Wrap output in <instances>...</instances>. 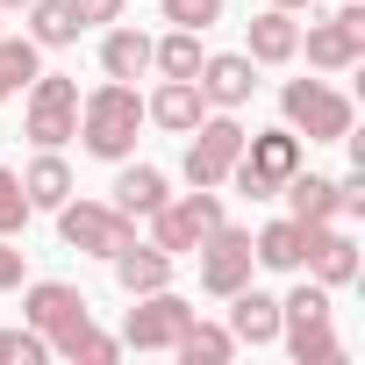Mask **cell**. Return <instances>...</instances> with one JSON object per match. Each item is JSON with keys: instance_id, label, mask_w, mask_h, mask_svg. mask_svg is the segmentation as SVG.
<instances>
[{"instance_id": "obj_1", "label": "cell", "mask_w": 365, "mask_h": 365, "mask_svg": "<svg viewBox=\"0 0 365 365\" xmlns=\"http://www.w3.org/2000/svg\"><path fill=\"white\" fill-rule=\"evenodd\" d=\"M136 129H143V101H136L129 79H108V86H93L79 101V136H86L93 158H129Z\"/></svg>"}, {"instance_id": "obj_2", "label": "cell", "mask_w": 365, "mask_h": 365, "mask_svg": "<svg viewBox=\"0 0 365 365\" xmlns=\"http://www.w3.org/2000/svg\"><path fill=\"white\" fill-rule=\"evenodd\" d=\"M301 172V136L294 129H265V136H244V150H237V165H230V179H237V194H251V201H272L287 179Z\"/></svg>"}, {"instance_id": "obj_3", "label": "cell", "mask_w": 365, "mask_h": 365, "mask_svg": "<svg viewBox=\"0 0 365 365\" xmlns=\"http://www.w3.org/2000/svg\"><path fill=\"white\" fill-rule=\"evenodd\" d=\"M279 108H287V129L308 136V143H344L351 136V101L336 86H322V79H294L279 93Z\"/></svg>"}, {"instance_id": "obj_4", "label": "cell", "mask_w": 365, "mask_h": 365, "mask_svg": "<svg viewBox=\"0 0 365 365\" xmlns=\"http://www.w3.org/2000/svg\"><path fill=\"white\" fill-rule=\"evenodd\" d=\"M72 136H79V79L36 72V79H29V143L58 150V143H72Z\"/></svg>"}, {"instance_id": "obj_5", "label": "cell", "mask_w": 365, "mask_h": 365, "mask_svg": "<svg viewBox=\"0 0 365 365\" xmlns=\"http://www.w3.org/2000/svg\"><path fill=\"white\" fill-rule=\"evenodd\" d=\"M150 222H158V251L179 258V251H201V244L222 230V201H215L208 187H194L187 201H158Z\"/></svg>"}, {"instance_id": "obj_6", "label": "cell", "mask_w": 365, "mask_h": 365, "mask_svg": "<svg viewBox=\"0 0 365 365\" xmlns=\"http://www.w3.org/2000/svg\"><path fill=\"white\" fill-rule=\"evenodd\" d=\"M58 230H65L72 251H93V258H115L122 244H136V222L115 201H65L58 208Z\"/></svg>"}, {"instance_id": "obj_7", "label": "cell", "mask_w": 365, "mask_h": 365, "mask_svg": "<svg viewBox=\"0 0 365 365\" xmlns=\"http://www.w3.org/2000/svg\"><path fill=\"white\" fill-rule=\"evenodd\" d=\"M237 150H244V129L230 115H201L187 129V179H194V187H222L230 165H237Z\"/></svg>"}, {"instance_id": "obj_8", "label": "cell", "mask_w": 365, "mask_h": 365, "mask_svg": "<svg viewBox=\"0 0 365 365\" xmlns=\"http://www.w3.org/2000/svg\"><path fill=\"white\" fill-rule=\"evenodd\" d=\"M86 322H93V315H86V294H79V287H65V279H36V287H29V329H36L51 351H65Z\"/></svg>"}, {"instance_id": "obj_9", "label": "cell", "mask_w": 365, "mask_h": 365, "mask_svg": "<svg viewBox=\"0 0 365 365\" xmlns=\"http://www.w3.org/2000/svg\"><path fill=\"white\" fill-rule=\"evenodd\" d=\"M187 322H194V308L158 287V294H136V308H129V322H122V344H136V351H172L179 336H187Z\"/></svg>"}, {"instance_id": "obj_10", "label": "cell", "mask_w": 365, "mask_h": 365, "mask_svg": "<svg viewBox=\"0 0 365 365\" xmlns=\"http://www.w3.org/2000/svg\"><path fill=\"white\" fill-rule=\"evenodd\" d=\"M251 265H258V258H251V230H230V222H222V230L201 244V287H208V294L251 287Z\"/></svg>"}, {"instance_id": "obj_11", "label": "cell", "mask_w": 365, "mask_h": 365, "mask_svg": "<svg viewBox=\"0 0 365 365\" xmlns=\"http://www.w3.org/2000/svg\"><path fill=\"white\" fill-rule=\"evenodd\" d=\"M358 51H365V8H344V15L308 29V65H322V72L358 65Z\"/></svg>"}, {"instance_id": "obj_12", "label": "cell", "mask_w": 365, "mask_h": 365, "mask_svg": "<svg viewBox=\"0 0 365 365\" xmlns=\"http://www.w3.org/2000/svg\"><path fill=\"white\" fill-rule=\"evenodd\" d=\"M194 86H201V101L208 108H244L251 101V58H237V51H222V58H201V72H194Z\"/></svg>"}, {"instance_id": "obj_13", "label": "cell", "mask_w": 365, "mask_h": 365, "mask_svg": "<svg viewBox=\"0 0 365 365\" xmlns=\"http://www.w3.org/2000/svg\"><path fill=\"white\" fill-rule=\"evenodd\" d=\"M201 115H208V101H201L194 79H165V86L143 101V122H158V129H172V136H187Z\"/></svg>"}, {"instance_id": "obj_14", "label": "cell", "mask_w": 365, "mask_h": 365, "mask_svg": "<svg viewBox=\"0 0 365 365\" xmlns=\"http://www.w3.org/2000/svg\"><path fill=\"white\" fill-rule=\"evenodd\" d=\"M308 237H315V222H272V230H258L251 237V258L258 265H272V272H301L308 265Z\"/></svg>"}, {"instance_id": "obj_15", "label": "cell", "mask_w": 365, "mask_h": 365, "mask_svg": "<svg viewBox=\"0 0 365 365\" xmlns=\"http://www.w3.org/2000/svg\"><path fill=\"white\" fill-rule=\"evenodd\" d=\"M108 265H115V279H122V294H158V287L172 279V258H165L158 244H122V251H115Z\"/></svg>"}, {"instance_id": "obj_16", "label": "cell", "mask_w": 365, "mask_h": 365, "mask_svg": "<svg viewBox=\"0 0 365 365\" xmlns=\"http://www.w3.org/2000/svg\"><path fill=\"white\" fill-rule=\"evenodd\" d=\"M230 301H237V308H230V336H237V344H272V336H279V301H272V294L237 287Z\"/></svg>"}, {"instance_id": "obj_17", "label": "cell", "mask_w": 365, "mask_h": 365, "mask_svg": "<svg viewBox=\"0 0 365 365\" xmlns=\"http://www.w3.org/2000/svg\"><path fill=\"white\" fill-rule=\"evenodd\" d=\"M308 265H315V279H322V287H344V279L358 272V244H351L344 230L315 222V237H308Z\"/></svg>"}, {"instance_id": "obj_18", "label": "cell", "mask_w": 365, "mask_h": 365, "mask_svg": "<svg viewBox=\"0 0 365 365\" xmlns=\"http://www.w3.org/2000/svg\"><path fill=\"white\" fill-rule=\"evenodd\" d=\"M294 51H301V22L287 8H272V15L251 22V65H287Z\"/></svg>"}, {"instance_id": "obj_19", "label": "cell", "mask_w": 365, "mask_h": 365, "mask_svg": "<svg viewBox=\"0 0 365 365\" xmlns=\"http://www.w3.org/2000/svg\"><path fill=\"white\" fill-rule=\"evenodd\" d=\"M101 65H108V79H143L150 72V36L143 29H108Z\"/></svg>"}, {"instance_id": "obj_20", "label": "cell", "mask_w": 365, "mask_h": 365, "mask_svg": "<svg viewBox=\"0 0 365 365\" xmlns=\"http://www.w3.org/2000/svg\"><path fill=\"white\" fill-rule=\"evenodd\" d=\"M22 194H29V208H65L72 201V172H65V158H36L29 172H22Z\"/></svg>"}, {"instance_id": "obj_21", "label": "cell", "mask_w": 365, "mask_h": 365, "mask_svg": "<svg viewBox=\"0 0 365 365\" xmlns=\"http://www.w3.org/2000/svg\"><path fill=\"white\" fill-rule=\"evenodd\" d=\"M158 201H165V172H158V165H129V172L115 179V208H122L129 222H136V215H150Z\"/></svg>"}, {"instance_id": "obj_22", "label": "cell", "mask_w": 365, "mask_h": 365, "mask_svg": "<svg viewBox=\"0 0 365 365\" xmlns=\"http://www.w3.org/2000/svg\"><path fill=\"white\" fill-rule=\"evenodd\" d=\"M279 194L294 201V222H329V215H336V179H315V172H294V179H287Z\"/></svg>"}, {"instance_id": "obj_23", "label": "cell", "mask_w": 365, "mask_h": 365, "mask_svg": "<svg viewBox=\"0 0 365 365\" xmlns=\"http://www.w3.org/2000/svg\"><path fill=\"white\" fill-rule=\"evenodd\" d=\"M72 36H79L72 0H29V43H36V51H43V43H51V51H65Z\"/></svg>"}, {"instance_id": "obj_24", "label": "cell", "mask_w": 365, "mask_h": 365, "mask_svg": "<svg viewBox=\"0 0 365 365\" xmlns=\"http://www.w3.org/2000/svg\"><path fill=\"white\" fill-rule=\"evenodd\" d=\"M201 58H208V51H201V29H172L165 43H150V65H158L165 79H194Z\"/></svg>"}, {"instance_id": "obj_25", "label": "cell", "mask_w": 365, "mask_h": 365, "mask_svg": "<svg viewBox=\"0 0 365 365\" xmlns=\"http://www.w3.org/2000/svg\"><path fill=\"white\" fill-rule=\"evenodd\" d=\"M279 329H287V351L301 365H336L344 358V344L329 336V322H279Z\"/></svg>"}, {"instance_id": "obj_26", "label": "cell", "mask_w": 365, "mask_h": 365, "mask_svg": "<svg viewBox=\"0 0 365 365\" xmlns=\"http://www.w3.org/2000/svg\"><path fill=\"white\" fill-rule=\"evenodd\" d=\"M36 72H43V65H36V43H29V36H0V101L22 93Z\"/></svg>"}, {"instance_id": "obj_27", "label": "cell", "mask_w": 365, "mask_h": 365, "mask_svg": "<svg viewBox=\"0 0 365 365\" xmlns=\"http://www.w3.org/2000/svg\"><path fill=\"white\" fill-rule=\"evenodd\" d=\"M172 351L187 358V365H194V358H201V365H222V358L237 351V336H230V329H215V322H187V336H179Z\"/></svg>"}, {"instance_id": "obj_28", "label": "cell", "mask_w": 365, "mask_h": 365, "mask_svg": "<svg viewBox=\"0 0 365 365\" xmlns=\"http://www.w3.org/2000/svg\"><path fill=\"white\" fill-rule=\"evenodd\" d=\"M29 215H36V208H29V194H22V172H0V237H22Z\"/></svg>"}, {"instance_id": "obj_29", "label": "cell", "mask_w": 365, "mask_h": 365, "mask_svg": "<svg viewBox=\"0 0 365 365\" xmlns=\"http://www.w3.org/2000/svg\"><path fill=\"white\" fill-rule=\"evenodd\" d=\"M279 322H329V287L315 279V287H294L287 301H279Z\"/></svg>"}, {"instance_id": "obj_30", "label": "cell", "mask_w": 365, "mask_h": 365, "mask_svg": "<svg viewBox=\"0 0 365 365\" xmlns=\"http://www.w3.org/2000/svg\"><path fill=\"white\" fill-rule=\"evenodd\" d=\"M222 15V0H165V22L172 29H208Z\"/></svg>"}, {"instance_id": "obj_31", "label": "cell", "mask_w": 365, "mask_h": 365, "mask_svg": "<svg viewBox=\"0 0 365 365\" xmlns=\"http://www.w3.org/2000/svg\"><path fill=\"white\" fill-rule=\"evenodd\" d=\"M115 351H122V344H115V336H101L93 322H86V329L65 344V358H86V365H115Z\"/></svg>"}, {"instance_id": "obj_32", "label": "cell", "mask_w": 365, "mask_h": 365, "mask_svg": "<svg viewBox=\"0 0 365 365\" xmlns=\"http://www.w3.org/2000/svg\"><path fill=\"white\" fill-rule=\"evenodd\" d=\"M72 15H79V29L86 22H122V0H72Z\"/></svg>"}, {"instance_id": "obj_33", "label": "cell", "mask_w": 365, "mask_h": 365, "mask_svg": "<svg viewBox=\"0 0 365 365\" xmlns=\"http://www.w3.org/2000/svg\"><path fill=\"white\" fill-rule=\"evenodd\" d=\"M22 287V251H8V237H0V294Z\"/></svg>"}, {"instance_id": "obj_34", "label": "cell", "mask_w": 365, "mask_h": 365, "mask_svg": "<svg viewBox=\"0 0 365 365\" xmlns=\"http://www.w3.org/2000/svg\"><path fill=\"white\" fill-rule=\"evenodd\" d=\"M272 8H287V15H294V8H315V0H272Z\"/></svg>"}, {"instance_id": "obj_35", "label": "cell", "mask_w": 365, "mask_h": 365, "mask_svg": "<svg viewBox=\"0 0 365 365\" xmlns=\"http://www.w3.org/2000/svg\"><path fill=\"white\" fill-rule=\"evenodd\" d=\"M0 8H29V0H0Z\"/></svg>"}]
</instances>
